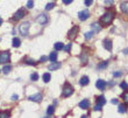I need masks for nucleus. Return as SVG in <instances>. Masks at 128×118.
Masks as SVG:
<instances>
[{
    "mask_svg": "<svg viewBox=\"0 0 128 118\" xmlns=\"http://www.w3.org/2000/svg\"><path fill=\"white\" fill-rule=\"evenodd\" d=\"M29 28H30V24H29V22H23V24L20 25L19 30H20V33H21L22 35H27L28 32H29Z\"/></svg>",
    "mask_w": 128,
    "mask_h": 118,
    "instance_id": "obj_3",
    "label": "nucleus"
},
{
    "mask_svg": "<svg viewBox=\"0 0 128 118\" xmlns=\"http://www.w3.org/2000/svg\"><path fill=\"white\" fill-rule=\"evenodd\" d=\"M30 80H32L33 82H36V81L38 80V74H37V73L32 74V75H30Z\"/></svg>",
    "mask_w": 128,
    "mask_h": 118,
    "instance_id": "obj_27",
    "label": "nucleus"
},
{
    "mask_svg": "<svg viewBox=\"0 0 128 118\" xmlns=\"http://www.w3.org/2000/svg\"><path fill=\"white\" fill-rule=\"evenodd\" d=\"M107 64H108V62H102V63L98 64V69H105L107 67Z\"/></svg>",
    "mask_w": 128,
    "mask_h": 118,
    "instance_id": "obj_30",
    "label": "nucleus"
},
{
    "mask_svg": "<svg viewBox=\"0 0 128 118\" xmlns=\"http://www.w3.org/2000/svg\"><path fill=\"white\" fill-rule=\"evenodd\" d=\"M50 78H51V76H50V74H49V73L43 74V82H44V83H48V82L50 81Z\"/></svg>",
    "mask_w": 128,
    "mask_h": 118,
    "instance_id": "obj_19",
    "label": "nucleus"
},
{
    "mask_svg": "<svg viewBox=\"0 0 128 118\" xmlns=\"http://www.w3.org/2000/svg\"><path fill=\"white\" fill-rule=\"evenodd\" d=\"M84 2H85V6H91L93 0H84Z\"/></svg>",
    "mask_w": 128,
    "mask_h": 118,
    "instance_id": "obj_36",
    "label": "nucleus"
},
{
    "mask_svg": "<svg viewBox=\"0 0 128 118\" xmlns=\"http://www.w3.org/2000/svg\"><path fill=\"white\" fill-rule=\"evenodd\" d=\"M49 59H50L51 62H55V61L57 60V53H55V52H54V53H51V54H50V56H49Z\"/></svg>",
    "mask_w": 128,
    "mask_h": 118,
    "instance_id": "obj_26",
    "label": "nucleus"
},
{
    "mask_svg": "<svg viewBox=\"0 0 128 118\" xmlns=\"http://www.w3.org/2000/svg\"><path fill=\"white\" fill-rule=\"evenodd\" d=\"M9 60H11V53H9V52H2V53L0 54V63L5 64V63H7Z\"/></svg>",
    "mask_w": 128,
    "mask_h": 118,
    "instance_id": "obj_4",
    "label": "nucleus"
},
{
    "mask_svg": "<svg viewBox=\"0 0 128 118\" xmlns=\"http://www.w3.org/2000/svg\"><path fill=\"white\" fill-rule=\"evenodd\" d=\"M126 105H124V104H119V108H118V111L120 112V114H125L126 112Z\"/></svg>",
    "mask_w": 128,
    "mask_h": 118,
    "instance_id": "obj_21",
    "label": "nucleus"
},
{
    "mask_svg": "<svg viewBox=\"0 0 128 118\" xmlns=\"http://www.w3.org/2000/svg\"><path fill=\"white\" fill-rule=\"evenodd\" d=\"M120 88L124 89V90H127L128 89V83L127 82H121V83H120Z\"/></svg>",
    "mask_w": 128,
    "mask_h": 118,
    "instance_id": "obj_31",
    "label": "nucleus"
},
{
    "mask_svg": "<svg viewBox=\"0 0 128 118\" xmlns=\"http://www.w3.org/2000/svg\"><path fill=\"white\" fill-rule=\"evenodd\" d=\"M78 30H79V27L78 26H73L71 30L69 32V35H68V37L70 39V40H72V39H75L76 36H77V33H78Z\"/></svg>",
    "mask_w": 128,
    "mask_h": 118,
    "instance_id": "obj_8",
    "label": "nucleus"
},
{
    "mask_svg": "<svg viewBox=\"0 0 128 118\" xmlns=\"http://www.w3.org/2000/svg\"><path fill=\"white\" fill-rule=\"evenodd\" d=\"M91 28H92V32H93V33H98V32H100V29H101V27H100V25H99L98 22L92 24V25H91Z\"/></svg>",
    "mask_w": 128,
    "mask_h": 118,
    "instance_id": "obj_15",
    "label": "nucleus"
},
{
    "mask_svg": "<svg viewBox=\"0 0 128 118\" xmlns=\"http://www.w3.org/2000/svg\"><path fill=\"white\" fill-rule=\"evenodd\" d=\"M54 6H55V4H54V2H49V4L45 6V11H50V9H53V8H54Z\"/></svg>",
    "mask_w": 128,
    "mask_h": 118,
    "instance_id": "obj_29",
    "label": "nucleus"
},
{
    "mask_svg": "<svg viewBox=\"0 0 128 118\" xmlns=\"http://www.w3.org/2000/svg\"><path fill=\"white\" fill-rule=\"evenodd\" d=\"M72 1H73V0H63V4L64 5H70Z\"/></svg>",
    "mask_w": 128,
    "mask_h": 118,
    "instance_id": "obj_37",
    "label": "nucleus"
},
{
    "mask_svg": "<svg viewBox=\"0 0 128 118\" xmlns=\"http://www.w3.org/2000/svg\"><path fill=\"white\" fill-rule=\"evenodd\" d=\"M61 68V63L60 62H53L50 65H49V70H56V69H60Z\"/></svg>",
    "mask_w": 128,
    "mask_h": 118,
    "instance_id": "obj_13",
    "label": "nucleus"
},
{
    "mask_svg": "<svg viewBox=\"0 0 128 118\" xmlns=\"http://www.w3.org/2000/svg\"><path fill=\"white\" fill-rule=\"evenodd\" d=\"M104 47H105V49H106V50L111 52V50H112V48H113L112 41H111L109 39H105V40H104Z\"/></svg>",
    "mask_w": 128,
    "mask_h": 118,
    "instance_id": "obj_10",
    "label": "nucleus"
},
{
    "mask_svg": "<svg viewBox=\"0 0 128 118\" xmlns=\"http://www.w3.org/2000/svg\"><path fill=\"white\" fill-rule=\"evenodd\" d=\"M0 71H1V70H0Z\"/></svg>",
    "mask_w": 128,
    "mask_h": 118,
    "instance_id": "obj_45",
    "label": "nucleus"
},
{
    "mask_svg": "<svg viewBox=\"0 0 128 118\" xmlns=\"http://www.w3.org/2000/svg\"><path fill=\"white\" fill-rule=\"evenodd\" d=\"M54 112H55V108H54L53 105L48 106V110H47V114H48V116H51Z\"/></svg>",
    "mask_w": 128,
    "mask_h": 118,
    "instance_id": "obj_24",
    "label": "nucleus"
},
{
    "mask_svg": "<svg viewBox=\"0 0 128 118\" xmlns=\"http://www.w3.org/2000/svg\"><path fill=\"white\" fill-rule=\"evenodd\" d=\"M113 19H114V14L111 12H107L100 18V24H102L104 26H108V25H111Z\"/></svg>",
    "mask_w": 128,
    "mask_h": 118,
    "instance_id": "obj_1",
    "label": "nucleus"
},
{
    "mask_svg": "<svg viewBox=\"0 0 128 118\" xmlns=\"http://www.w3.org/2000/svg\"><path fill=\"white\" fill-rule=\"evenodd\" d=\"M25 15H26V11H25L23 8H20L19 11H16V12H15V14H14V16H13V20L18 21V20H20V19L25 18Z\"/></svg>",
    "mask_w": 128,
    "mask_h": 118,
    "instance_id": "obj_5",
    "label": "nucleus"
},
{
    "mask_svg": "<svg viewBox=\"0 0 128 118\" xmlns=\"http://www.w3.org/2000/svg\"><path fill=\"white\" fill-rule=\"evenodd\" d=\"M78 18H79L80 21H85V20H87V19L90 18V12H89L87 9L80 11V12L78 13Z\"/></svg>",
    "mask_w": 128,
    "mask_h": 118,
    "instance_id": "obj_6",
    "label": "nucleus"
},
{
    "mask_svg": "<svg viewBox=\"0 0 128 118\" xmlns=\"http://www.w3.org/2000/svg\"><path fill=\"white\" fill-rule=\"evenodd\" d=\"M93 32H87V33H85V39L86 40H90V39H92L93 37Z\"/></svg>",
    "mask_w": 128,
    "mask_h": 118,
    "instance_id": "obj_28",
    "label": "nucleus"
},
{
    "mask_svg": "<svg viewBox=\"0 0 128 118\" xmlns=\"http://www.w3.org/2000/svg\"><path fill=\"white\" fill-rule=\"evenodd\" d=\"M71 46H72V45H71V43H69V45H68L66 47H64V50H65L66 53H70V49H71Z\"/></svg>",
    "mask_w": 128,
    "mask_h": 118,
    "instance_id": "obj_35",
    "label": "nucleus"
},
{
    "mask_svg": "<svg viewBox=\"0 0 128 118\" xmlns=\"http://www.w3.org/2000/svg\"><path fill=\"white\" fill-rule=\"evenodd\" d=\"M25 63L26 64H29V65H36V61H34V60H30V59H26L25 60Z\"/></svg>",
    "mask_w": 128,
    "mask_h": 118,
    "instance_id": "obj_22",
    "label": "nucleus"
},
{
    "mask_svg": "<svg viewBox=\"0 0 128 118\" xmlns=\"http://www.w3.org/2000/svg\"><path fill=\"white\" fill-rule=\"evenodd\" d=\"M33 6H34V1L33 0H28L27 1V8H33Z\"/></svg>",
    "mask_w": 128,
    "mask_h": 118,
    "instance_id": "obj_32",
    "label": "nucleus"
},
{
    "mask_svg": "<svg viewBox=\"0 0 128 118\" xmlns=\"http://www.w3.org/2000/svg\"><path fill=\"white\" fill-rule=\"evenodd\" d=\"M48 15L47 14H40L37 18H36V21L40 24V25H42V26H44L47 22H48Z\"/></svg>",
    "mask_w": 128,
    "mask_h": 118,
    "instance_id": "obj_7",
    "label": "nucleus"
},
{
    "mask_svg": "<svg viewBox=\"0 0 128 118\" xmlns=\"http://www.w3.org/2000/svg\"><path fill=\"white\" fill-rule=\"evenodd\" d=\"M9 116H11V114L7 112V111H1L0 112V118H9Z\"/></svg>",
    "mask_w": 128,
    "mask_h": 118,
    "instance_id": "obj_25",
    "label": "nucleus"
},
{
    "mask_svg": "<svg viewBox=\"0 0 128 118\" xmlns=\"http://www.w3.org/2000/svg\"><path fill=\"white\" fill-rule=\"evenodd\" d=\"M94 110H96V111H100V110H101V105L97 104L96 106H94Z\"/></svg>",
    "mask_w": 128,
    "mask_h": 118,
    "instance_id": "obj_38",
    "label": "nucleus"
},
{
    "mask_svg": "<svg viewBox=\"0 0 128 118\" xmlns=\"http://www.w3.org/2000/svg\"><path fill=\"white\" fill-rule=\"evenodd\" d=\"M72 94H73V88H72L69 83H66L63 88V94H62L63 97H70Z\"/></svg>",
    "mask_w": 128,
    "mask_h": 118,
    "instance_id": "obj_2",
    "label": "nucleus"
},
{
    "mask_svg": "<svg viewBox=\"0 0 128 118\" xmlns=\"http://www.w3.org/2000/svg\"><path fill=\"white\" fill-rule=\"evenodd\" d=\"M12 99H13V101H18V99H19V96H18V95H13V96H12Z\"/></svg>",
    "mask_w": 128,
    "mask_h": 118,
    "instance_id": "obj_39",
    "label": "nucleus"
},
{
    "mask_svg": "<svg viewBox=\"0 0 128 118\" xmlns=\"http://www.w3.org/2000/svg\"><path fill=\"white\" fill-rule=\"evenodd\" d=\"M79 108L80 109H84V110H87L90 108V101L89 99H83L80 103H79Z\"/></svg>",
    "mask_w": 128,
    "mask_h": 118,
    "instance_id": "obj_11",
    "label": "nucleus"
},
{
    "mask_svg": "<svg viewBox=\"0 0 128 118\" xmlns=\"http://www.w3.org/2000/svg\"><path fill=\"white\" fill-rule=\"evenodd\" d=\"M54 48H55V50H62V49H64V43H62V42H56L54 45Z\"/></svg>",
    "mask_w": 128,
    "mask_h": 118,
    "instance_id": "obj_18",
    "label": "nucleus"
},
{
    "mask_svg": "<svg viewBox=\"0 0 128 118\" xmlns=\"http://www.w3.org/2000/svg\"><path fill=\"white\" fill-rule=\"evenodd\" d=\"M20 45H21V40L18 39V37H14V39H13V43H12V46H13L14 48H18V47H20Z\"/></svg>",
    "mask_w": 128,
    "mask_h": 118,
    "instance_id": "obj_17",
    "label": "nucleus"
},
{
    "mask_svg": "<svg viewBox=\"0 0 128 118\" xmlns=\"http://www.w3.org/2000/svg\"><path fill=\"white\" fill-rule=\"evenodd\" d=\"M42 98H43V97H42V95H41L40 92L34 94V95H32V96H29V97H28V99H29V101L37 102V103H38V102H41V101H42Z\"/></svg>",
    "mask_w": 128,
    "mask_h": 118,
    "instance_id": "obj_9",
    "label": "nucleus"
},
{
    "mask_svg": "<svg viewBox=\"0 0 128 118\" xmlns=\"http://www.w3.org/2000/svg\"><path fill=\"white\" fill-rule=\"evenodd\" d=\"M89 82H90L89 77H87V76H83V77L80 78V81H79V84L84 87V85H87V84H89Z\"/></svg>",
    "mask_w": 128,
    "mask_h": 118,
    "instance_id": "obj_14",
    "label": "nucleus"
},
{
    "mask_svg": "<svg viewBox=\"0 0 128 118\" xmlns=\"http://www.w3.org/2000/svg\"><path fill=\"white\" fill-rule=\"evenodd\" d=\"M124 54H126V55H128V48H126V49H124Z\"/></svg>",
    "mask_w": 128,
    "mask_h": 118,
    "instance_id": "obj_42",
    "label": "nucleus"
},
{
    "mask_svg": "<svg viewBox=\"0 0 128 118\" xmlns=\"http://www.w3.org/2000/svg\"><path fill=\"white\" fill-rule=\"evenodd\" d=\"M82 118H87V117H86V116H83V117H82Z\"/></svg>",
    "mask_w": 128,
    "mask_h": 118,
    "instance_id": "obj_44",
    "label": "nucleus"
},
{
    "mask_svg": "<svg viewBox=\"0 0 128 118\" xmlns=\"http://www.w3.org/2000/svg\"><path fill=\"white\" fill-rule=\"evenodd\" d=\"M1 25H2V19L0 18V26H1Z\"/></svg>",
    "mask_w": 128,
    "mask_h": 118,
    "instance_id": "obj_43",
    "label": "nucleus"
},
{
    "mask_svg": "<svg viewBox=\"0 0 128 118\" xmlns=\"http://www.w3.org/2000/svg\"><path fill=\"white\" fill-rule=\"evenodd\" d=\"M112 104H118V99H117V98L112 99Z\"/></svg>",
    "mask_w": 128,
    "mask_h": 118,
    "instance_id": "obj_41",
    "label": "nucleus"
},
{
    "mask_svg": "<svg viewBox=\"0 0 128 118\" xmlns=\"http://www.w3.org/2000/svg\"><path fill=\"white\" fill-rule=\"evenodd\" d=\"M120 8H121V11H122L124 13L128 14V1H125V2H122V4L120 5Z\"/></svg>",
    "mask_w": 128,
    "mask_h": 118,
    "instance_id": "obj_16",
    "label": "nucleus"
},
{
    "mask_svg": "<svg viewBox=\"0 0 128 118\" xmlns=\"http://www.w3.org/2000/svg\"><path fill=\"white\" fill-rule=\"evenodd\" d=\"M11 70H12V65H5V67L2 68L4 74H8V73H11Z\"/></svg>",
    "mask_w": 128,
    "mask_h": 118,
    "instance_id": "obj_23",
    "label": "nucleus"
},
{
    "mask_svg": "<svg viewBox=\"0 0 128 118\" xmlns=\"http://www.w3.org/2000/svg\"><path fill=\"white\" fill-rule=\"evenodd\" d=\"M97 102H98V104H99V105H101V106H102V105L106 103V99H105V97H104V96H99Z\"/></svg>",
    "mask_w": 128,
    "mask_h": 118,
    "instance_id": "obj_20",
    "label": "nucleus"
},
{
    "mask_svg": "<svg viewBox=\"0 0 128 118\" xmlns=\"http://www.w3.org/2000/svg\"><path fill=\"white\" fill-rule=\"evenodd\" d=\"M121 75H122L121 71H114V73H113V76H114V77H121Z\"/></svg>",
    "mask_w": 128,
    "mask_h": 118,
    "instance_id": "obj_34",
    "label": "nucleus"
},
{
    "mask_svg": "<svg viewBox=\"0 0 128 118\" xmlns=\"http://www.w3.org/2000/svg\"><path fill=\"white\" fill-rule=\"evenodd\" d=\"M96 87L99 89V90H104V89L106 88V82L102 81V80H98L96 83Z\"/></svg>",
    "mask_w": 128,
    "mask_h": 118,
    "instance_id": "obj_12",
    "label": "nucleus"
},
{
    "mask_svg": "<svg viewBox=\"0 0 128 118\" xmlns=\"http://www.w3.org/2000/svg\"><path fill=\"white\" fill-rule=\"evenodd\" d=\"M122 99H124L126 103H128V91H126V92L122 95Z\"/></svg>",
    "mask_w": 128,
    "mask_h": 118,
    "instance_id": "obj_33",
    "label": "nucleus"
},
{
    "mask_svg": "<svg viewBox=\"0 0 128 118\" xmlns=\"http://www.w3.org/2000/svg\"><path fill=\"white\" fill-rule=\"evenodd\" d=\"M47 60H48L47 56H42V57H41V62H44V61H47Z\"/></svg>",
    "mask_w": 128,
    "mask_h": 118,
    "instance_id": "obj_40",
    "label": "nucleus"
}]
</instances>
